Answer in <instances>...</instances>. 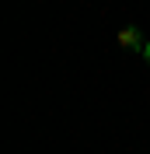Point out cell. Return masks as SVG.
I'll list each match as a JSON object with an SVG mask.
<instances>
[{"mask_svg": "<svg viewBox=\"0 0 150 154\" xmlns=\"http://www.w3.org/2000/svg\"><path fill=\"white\" fill-rule=\"evenodd\" d=\"M119 46H122V49H129V53H143L140 28H122V32H119Z\"/></svg>", "mask_w": 150, "mask_h": 154, "instance_id": "6da1fadb", "label": "cell"}, {"mask_svg": "<svg viewBox=\"0 0 150 154\" xmlns=\"http://www.w3.org/2000/svg\"><path fill=\"white\" fill-rule=\"evenodd\" d=\"M143 56H147V63H150V42H147V46H143Z\"/></svg>", "mask_w": 150, "mask_h": 154, "instance_id": "7a4b0ae2", "label": "cell"}]
</instances>
